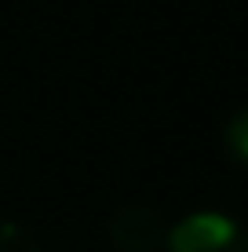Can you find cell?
<instances>
[{
  "mask_svg": "<svg viewBox=\"0 0 248 252\" xmlns=\"http://www.w3.org/2000/svg\"><path fill=\"white\" fill-rule=\"evenodd\" d=\"M165 252H248V227L230 212L197 208L168 227Z\"/></svg>",
  "mask_w": 248,
  "mask_h": 252,
  "instance_id": "6da1fadb",
  "label": "cell"
},
{
  "mask_svg": "<svg viewBox=\"0 0 248 252\" xmlns=\"http://www.w3.org/2000/svg\"><path fill=\"white\" fill-rule=\"evenodd\" d=\"M219 143H223L226 161L234 164L237 172H245V176H248V102H245V106H237L234 114L226 117L223 132H219Z\"/></svg>",
  "mask_w": 248,
  "mask_h": 252,
  "instance_id": "3957f363",
  "label": "cell"
},
{
  "mask_svg": "<svg viewBox=\"0 0 248 252\" xmlns=\"http://www.w3.org/2000/svg\"><path fill=\"white\" fill-rule=\"evenodd\" d=\"M168 227L172 223L153 205H121L106 223V238L117 252H165Z\"/></svg>",
  "mask_w": 248,
  "mask_h": 252,
  "instance_id": "7a4b0ae2",
  "label": "cell"
},
{
  "mask_svg": "<svg viewBox=\"0 0 248 252\" xmlns=\"http://www.w3.org/2000/svg\"><path fill=\"white\" fill-rule=\"evenodd\" d=\"M0 252H44V245L26 223L0 220Z\"/></svg>",
  "mask_w": 248,
  "mask_h": 252,
  "instance_id": "277c9868",
  "label": "cell"
}]
</instances>
